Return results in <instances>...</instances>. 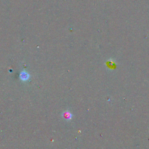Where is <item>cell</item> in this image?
<instances>
[{
    "label": "cell",
    "mask_w": 149,
    "mask_h": 149,
    "mask_svg": "<svg viewBox=\"0 0 149 149\" xmlns=\"http://www.w3.org/2000/svg\"><path fill=\"white\" fill-rule=\"evenodd\" d=\"M20 78L22 81H26L29 78V74L26 71H22L20 74Z\"/></svg>",
    "instance_id": "6da1fadb"
},
{
    "label": "cell",
    "mask_w": 149,
    "mask_h": 149,
    "mask_svg": "<svg viewBox=\"0 0 149 149\" xmlns=\"http://www.w3.org/2000/svg\"><path fill=\"white\" fill-rule=\"evenodd\" d=\"M62 117L64 118L65 119L67 120V121H69V120L71 119L72 117V115L68 111H66L63 113L62 114Z\"/></svg>",
    "instance_id": "7a4b0ae2"
}]
</instances>
